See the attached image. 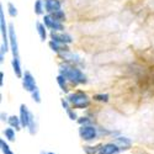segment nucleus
<instances>
[{
  "mask_svg": "<svg viewBox=\"0 0 154 154\" xmlns=\"http://www.w3.org/2000/svg\"><path fill=\"white\" fill-rule=\"evenodd\" d=\"M0 75H2V79H0V86H4V73L2 72V73H0Z\"/></svg>",
  "mask_w": 154,
  "mask_h": 154,
  "instance_id": "obj_28",
  "label": "nucleus"
},
{
  "mask_svg": "<svg viewBox=\"0 0 154 154\" xmlns=\"http://www.w3.org/2000/svg\"><path fill=\"white\" fill-rule=\"evenodd\" d=\"M112 142H113L115 144H117L119 148H120L122 152L128 150V149L132 148V140H131V138H128V137H126V136H120V134H119V136H116V137H113Z\"/></svg>",
  "mask_w": 154,
  "mask_h": 154,
  "instance_id": "obj_9",
  "label": "nucleus"
},
{
  "mask_svg": "<svg viewBox=\"0 0 154 154\" xmlns=\"http://www.w3.org/2000/svg\"><path fill=\"white\" fill-rule=\"evenodd\" d=\"M100 146L101 144H97V146H84L83 150H84L85 154H99Z\"/></svg>",
  "mask_w": 154,
  "mask_h": 154,
  "instance_id": "obj_22",
  "label": "nucleus"
},
{
  "mask_svg": "<svg viewBox=\"0 0 154 154\" xmlns=\"http://www.w3.org/2000/svg\"><path fill=\"white\" fill-rule=\"evenodd\" d=\"M48 46H49V48L52 49L54 53H58V54L66 53V52H69V51H70L69 47H68V45L59 43V42H56V41H52V40L48 42Z\"/></svg>",
  "mask_w": 154,
  "mask_h": 154,
  "instance_id": "obj_12",
  "label": "nucleus"
},
{
  "mask_svg": "<svg viewBox=\"0 0 154 154\" xmlns=\"http://www.w3.org/2000/svg\"><path fill=\"white\" fill-rule=\"evenodd\" d=\"M67 99L70 102L72 107L76 109V110H85L91 104V99L89 97V95L86 93H84L82 90H76V91L68 94Z\"/></svg>",
  "mask_w": 154,
  "mask_h": 154,
  "instance_id": "obj_2",
  "label": "nucleus"
},
{
  "mask_svg": "<svg viewBox=\"0 0 154 154\" xmlns=\"http://www.w3.org/2000/svg\"><path fill=\"white\" fill-rule=\"evenodd\" d=\"M49 37H51V40L52 41H56V42H59V43H64V45H70L73 41H74V38L67 33V32H54V31H51L49 33Z\"/></svg>",
  "mask_w": 154,
  "mask_h": 154,
  "instance_id": "obj_8",
  "label": "nucleus"
},
{
  "mask_svg": "<svg viewBox=\"0 0 154 154\" xmlns=\"http://www.w3.org/2000/svg\"><path fill=\"white\" fill-rule=\"evenodd\" d=\"M43 2H45V8L47 14H53V12L62 10L60 0H43Z\"/></svg>",
  "mask_w": 154,
  "mask_h": 154,
  "instance_id": "obj_11",
  "label": "nucleus"
},
{
  "mask_svg": "<svg viewBox=\"0 0 154 154\" xmlns=\"http://www.w3.org/2000/svg\"><path fill=\"white\" fill-rule=\"evenodd\" d=\"M3 134L5 137V139L8 140V142H15L16 140V130L12 127H6L5 130L3 131Z\"/></svg>",
  "mask_w": 154,
  "mask_h": 154,
  "instance_id": "obj_17",
  "label": "nucleus"
},
{
  "mask_svg": "<svg viewBox=\"0 0 154 154\" xmlns=\"http://www.w3.org/2000/svg\"><path fill=\"white\" fill-rule=\"evenodd\" d=\"M121 152L122 150L119 148V146L113 142L102 143L99 149V154H121Z\"/></svg>",
  "mask_w": 154,
  "mask_h": 154,
  "instance_id": "obj_10",
  "label": "nucleus"
},
{
  "mask_svg": "<svg viewBox=\"0 0 154 154\" xmlns=\"http://www.w3.org/2000/svg\"><path fill=\"white\" fill-rule=\"evenodd\" d=\"M31 97H32V100L36 102V104H41V102H42V96H41V93H40V89L35 90L31 94Z\"/></svg>",
  "mask_w": 154,
  "mask_h": 154,
  "instance_id": "obj_25",
  "label": "nucleus"
},
{
  "mask_svg": "<svg viewBox=\"0 0 154 154\" xmlns=\"http://www.w3.org/2000/svg\"><path fill=\"white\" fill-rule=\"evenodd\" d=\"M8 125L10 127H12V128H15L16 131H21L22 130V125H21L20 116H15V115H11V116H9Z\"/></svg>",
  "mask_w": 154,
  "mask_h": 154,
  "instance_id": "obj_16",
  "label": "nucleus"
},
{
  "mask_svg": "<svg viewBox=\"0 0 154 154\" xmlns=\"http://www.w3.org/2000/svg\"><path fill=\"white\" fill-rule=\"evenodd\" d=\"M0 149H2V153L3 154H15L14 152H12V149L10 148V146L8 144L5 138L0 139Z\"/></svg>",
  "mask_w": 154,
  "mask_h": 154,
  "instance_id": "obj_19",
  "label": "nucleus"
},
{
  "mask_svg": "<svg viewBox=\"0 0 154 154\" xmlns=\"http://www.w3.org/2000/svg\"><path fill=\"white\" fill-rule=\"evenodd\" d=\"M47 27H46V25L41 21H37L36 22V31L38 33V36H40L41 38V41L42 42H46L47 41V37H48V32H47Z\"/></svg>",
  "mask_w": 154,
  "mask_h": 154,
  "instance_id": "obj_14",
  "label": "nucleus"
},
{
  "mask_svg": "<svg viewBox=\"0 0 154 154\" xmlns=\"http://www.w3.org/2000/svg\"><path fill=\"white\" fill-rule=\"evenodd\" d=\"M21 83H22V88H23L27 93H30V94H32L35 90H37V89H38L35 76H33L32 73L29 72V70H25L23 76H22V79H21Z\"/></svg>",
  "mask_w": 154,
  "mask_h": 154,
  "instance_id": "obj_4",
  "label": "nucleus"
},
{
  "mask_svg": "<svg viewBox=\"0 0 154 154\" xmlns=\"http://www.w3.org/2000/svg\"><path fill=\"white\" fill-rule=\"evenodd\" d=\"M93 100L94 101H97V102H104V104H106V102H109L110 100V95L109 94H104V93H100V94H95L93 95Z\"/></svg>",
  "mask_w": 154,
  "mask_h": 154,
  "instance_id": "obj_21",
  "label": "nucleus"
},
{
  "mask_svg": "<svg viewBox=\"0 0 154 154\" xmlns=\"http://www.w3.org/2000/svg\"><path fill=\"white\" fill-rule=\"evenodd\" d=\"M76 123L79 126H86V125H93V120L88 116H82L76 120Z\"/></svg>",
  "mask_w": 154,
  "mask_h": 154,
  "instance_id": "obj_23",
  "label": "nucleus"
},
{
  "mask_svg": "<svg viewBox=\"0 0 154 154\" xmlns=\"http://www.w3.org/2000/svg\"><path fill=\"white\" fill-rule=\"evenodd\" d=\"M19 116H20V120H21L22 128H27L30 122H31V120L35 117V115L29 110V107L26 105L21 104L20 109H19Z\"/></svg>",
  "mask_w": 154,
  "mask_h": 154,
  "instance_id": "obj_7",
  "label": "nucleus"
},
{
  "mask_svg": "<svg viewBox=\"0 0 154 154\" xmlns=\"http://www.w3.org/2000/svg\"><path fill=\"white\" fill-rule=\"evenodd\" d=\"M78 133H79V137L82 138V140H84V142H86V143H93L96 139L100 138L99 128L95 127L94 125L80 126Z\"/></svg>",
  "mask_w": 154,
  "mask_h": 154,
  "instance_id": "obj_3",
  "label": "nucleus"
},
{
  "mask_svg": "<svg viewBox=\"0 0 154 154\" xmlns=\"http://www.w3.org/2000/svg\"><path fill=\"white\" fill-rule=\"evenodd\" d=\"M33 11H35V14L37 16L45 15L46 8H45V2H43V0H36L35 4H33Z\"/></svg>",
  "mask_w": 154,
  "mask_h": 154,
  "instance_id": "obj_18",
  "label": "nucleus"
},
{
  "mask_svg": "<svg viewBox=\"0 0 154 154\" xmlns=\"http://www.w3.org/2000/svg\"><path fill=\"white\" fill-rule=\"evenodd\" d=\"M48 154H56L54 152H48Z\"/></svg>",
  "mask_w": 154,
  "mask_h": 154,
  "instance_id": "obj_30",
  "label": "nucleus"
},
{
  "mask_svg": "<svg viewBox=\"0 0 154 154\" xmlns=\"http://www.w3.org/2000/svg\"><path fill=\"white\" fill-rule=\"evenodd\" d=\"M2 122H8V120H9V116H8V113L6 112H2Z\"/></svg>",
  "mask_w": 154,
  "mask_h": 154,
  "instance_id": "obj_27",
  "label": "nucleus"
},
{
  "mask_svg": "<svg viewBox=\"0 0 154 154\" xmlns=\"http://www.w3.org/2000/svg\"><path fill=\"white\" fill-rule=\"evenodd\" d=\"M67 112V116L69 117V120H72V121H76L79 117H78V115H76V112L74 111V109L72 107V109H69V110H67L66 111Z\"/></svg>",
  "mask_w": 154,
  "mask_h": 154,
  "instance_id": "obj_26",
  "label": "nucleus"
},
{
  "mask_svg": "<svg viewBox=\"0 0 154 154\" xmlns=\"http://www.w3.org/2000/svg\"><path fill=\"white\" fill-rule=\"evenodd\" d=\"M57 84L58 86L60 88V90L64 93V94H68L69 93V82L66 76H63L62 74H58L57 75Z\"/></svg>",
  "mask_w": 154,
  "mask_h": 154,
  "instance_id": "obj_15",
  "label": "nucleus"
},
{
  "mask_svg": "<svg viewBox=\"0 0 154 154\" xmlns=\"http://www.w3.org/2000/svg\"><path fill=\"white\" fill-rule=\"evenodd\" d=\"M59 74L66 76L72 85H85L88 84V76L82 69L70 63H63L59 66Z\"/></svg>",
  "mask_w": 154,
  "mask_h": 154,
  "instance_id": "obj_1",
  "label": "nucleus"
},
{
  "mask_svg": "<svg viewBox=\"0 0 154 154\" xmlns=\"http://www.w3.org/2000/svg\"><path fill=\"white\" fill-rule=\"evenodd\" d=\"M9 45H10V51L12 53V57L19 58V42H17V35L15 31V27L12 23H9Z\"/></svg>",
  "mask_w": 154,
  "mask_h": 154,
  "instance_id": "obj_5",
  "label": "nucleus"
},
{
  "mask_svg": "<svg viewBox=\"0 0 154 154\" xmlns=\"http://www.w3.org/2000/svg\"><path fill=\"white\" fill-rule=\"evenodd\" d=\"M43 23L46 25V27L51 31H54V32H63L64 31V25L63 22L56 20L51 14L43 15Z\"/></svg>",
  "mask_w": 154,
  "mask_h": 154,
  "instance_id": "obj_6",
  "label": "nucleus"
},
{
  "mask_svg": "<svg viewBox=\"0 0 154 154\" xmlns=\"http://www.w3.org/2000/svg\"><path fill=\"white\" fill-rule=\"evenodd\" d=\"M51 15H52L56 20L60 21V22H64V21H66V19H67V16H66V14H64L63 10H59L57 12H53V14H51Z\"/></svg>",
  "mask_w": 154,
  "mask_h": 154,
  "instance_id": "obj_24",
  "label": "nucleus"
},
{
  "mask_svg": "<svg viewBox=\"0 0 154 154\" xmlns=\"http://www.w3.org/2000/svg\"><path fill=\"white\" fill-rule=\"evenodd\" d=\"M11 67H12V70H14V74L16 75V78L22 79L25 72H23V69H22V64H21L20 57H19V58L12 57V59H11Z\"/></svg>",
  "mask_w": 154,
  "mask_h": 154,
  "instance_id": "obj_13",
  "label": "nucleus"
},
{
  "mask_svg": "<svg viewBox=\"0 0 154 154\" xmlns=\"http://www.w3.org/2000/svg\"><path fill=\"white\" fill-rule=\"evenodd\" d=\"M40 154H48V152H45V150H41Z\"/></svg>",
  "mask_w": 154,
  "mask_h": 154,
  "instance_id": "obj_29",
  "label": "nucleus"
},
{
  "mask_svg": "<svg viewBox=\"0 0 154 154\" xmlns=\"http://www.w3.org/2000/svg\"><path fill=\"white\" fill-rule=\"evenodd\" d=\"M6 9H8V14H9V16L10 17H16L17 15H19V11H17V8L15 6V4L14 3H11V2H9L8 4H6Z\"/></svg>",
  "mask_w": 154,
  "mask_h": 154,
  "instance_id": "obj_20",
  "label": "nucleus"
}]
</instances>
